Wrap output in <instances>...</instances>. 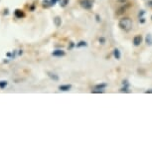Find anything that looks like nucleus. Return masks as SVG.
<instances>
[{
    "label": "nucleus",
    "mask_w": 152,
    "mask_h": 152,
    "mask_svg": "<svg viewBox=\"0 0 152 152\" xmlns=\"http://www.w3.org/2000/svg\"><path fill=\"white\" fill-rule=\"evenodd\" d=\"M118 26L120 27V29H122L124 32H129L132 28V20L128 17H123L119 20L118 22Z\"/></svg>",
    "instance_id": "1"
},
{
    "label": "nucleus",
    "mask_w": 152,
    "mask_h": 152,
    "mask_svg": "<svg viewBox=\"0 0 152 152\" xmlns=\"http://www.w3.org/2000/svg\"><path fill=\"white\" fill-rule=\"evenodd\" d=\"M49 77H50L51 79L54 80V81H59V77L57 76L56 74H53V73H48Z\"/></svg>",
    "instance_id": "8"
},
{
    "label": "nucleus",
    "mask_w": 152,
    "mask_h": 152,
    "mask_svg": "<svg viewBox=\"0 0 152 152\" xmlns=\"http://www.w3.org/2000/svg\"><path fill=\"white\" fill-rule=\"evenodd\" d=\"M6 86H7V82H5V81L0 82V88H5Z\"/></svg>",
    "instance_id": "10"
},
{
    "label": "nucleus",
    "mask_w": 152,
    "mask_h": 152,
    "mask_svg": "<svg viewBox=\"0 0 152 152\" xmlns=\"http://www.w3.org/2000/svg\"><path fill=\"white\" fill-rule=\"evenodd\" d=\"M81 5L83 8H85V9L90 10V9H91V7H93V1H91V0H82Z\"/></svg>",
    "instance_id": "2"
},
{
    "label": "nucleus",
    "mask_w": 152,
    "mask_h": 152,
    "mask_svg": "<svg viewBox=\"0 0 152 152\" xmlns=\"http://www.w3.org/2000/svg\"><path fill=\"white\" fill-rule=\"evenodd\" d=\"M113 56H114V58H115L116 60L120 59V52H119L118 49H115V50L113 51Z\"/></svg>",
    "instance_id": "7"
},
{
    "label": "nucleus",
    "mask_w": 152,
    "mask_h": 152,
    "mask_svg": "<svg viewBox=\"0 0 152 152\" xmlns=\"http://www.w3.org/2000/svg\"><path fill=\"white\" fill-rule=\"evenodd\" d=\"M15 16H16V18H22V17H24V13L22 12L21 10H19V9H17L15 11Z\"/></svg>",
    "instance_id": "6"
},
{
    "label": "nucleus",
    "mask_w": 152,
    "mask_h": 152,
    "mask_svg": "<svg viewBox=\"0 0 152 152\" xmlns=\"http://www.w3.org/2000/svg\"><path fill=\"white\" fill-rule=\"evenodd\" d=\"M54 21H55V25L57 27H59L60 25H61V23H62V21H61V18H60V17H58L57 16L56 18H55V20H54Z\"/></svg>",
    "instance_id": "9"
},
{
    "label": "nucleus",
    "mask_w": 152,
    "mask_h": 152,
    "mask_svg": "<svg viewBox=\"0 0 152 152\" xmlns=\"http://www.w3.org/2000/svg\"><path fill=\"white\" fill-rule=\"evenodd\" d=\"M53 56L63 57V56H65V52H64V51H62V50H56V51H54V52H53Z\"/></svg>",
    "instance_id": "5"
},
{
    "label": "nucleus",
    "mask_w": 152,
    "mask_h": 152,
    "mask_svg": "<svg viewBox=\"0 0 152 152\" xmlns=\"http://www.w3.org/2000/svg\"><path fill=\"white\" fill-rule=\"evenodd\" d=\"M142 42V37L141 35H137L133 38V44L134 46H139Z\"/></svg>",
    "instance_id": "3"
},
{
    "label": "nucleus",
    "mask_w": 152,
    "mask_h": 152,
    "mask_svg": "<svg viewBox=\"0 0 152 152\" xmlns=\"http://www.w3.org/2000/svg\"><path fill=\"white\" fill-rule=\"evenodd\" d=\"M71 85H63V86H60L59 87V90L62 91H68L71 90Z\"/></svg>",
    "instance_id": "4"
},
{
    "label": "nucleus",
    "mask_w": 152,
    "mask_h": 152,
    "mask_svg": "<svg viewBox=\"0 0 152 152\" xmlns=\"http://www.w3.org/2000/svg\"><path fill=\"white\" fill-rule=\"evenodd\" d=\"M83 46H87V43L82 41V42H80L78 45H77V47H83Z\"/></svg>",
    "instance_id": "11"
}]
</instances>
